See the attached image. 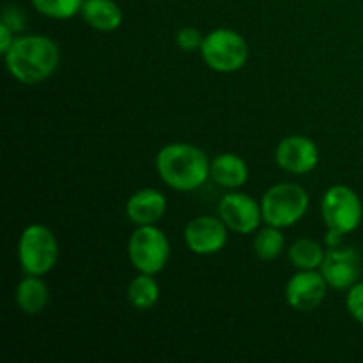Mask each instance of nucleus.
Segmentation results:
<instances>
[{"label":"nucleus","instance_id":"obj_21","mask_svg":"<svg viewBox=\"0 0 363 363\" xmlns=\"http://www.w3.org/2000/svg\"><path fill=\"white\" fill-rule=\"evenodd\" d=\"M176 43L183 52H201L202 43H204V35L199 28L195 27H183L179 28V32L176 34Z\"/></svg>","mask_w":363,"mask_h":363},{"label":"nucleus","instance_id":"obj_18","mask_svg":"<svg viewBox=\"0 0 363 363\" xmlns=\"http://www.w3.org/2000/svg\"><path fill=\"white\" fill-rule=\"evenodd\" d=\"M325 248L318 241L308 238L294 241L287 250V257L296 269H319L325 261Z\"/></svg>","mask_w":363,"mask_h":363},{"label":"nucleus","instance_id":"obj_22","mask_svg":"<svg viewBox=\"0 0 363 363\" xmlns=\"http://www.w3.org/2000/svg\"><path fill=\"white\" fill-rule=\"evenodd\" d=\"M346 307L351 318L363 325V282H357L351 289H347Z\"/></svg>","mask_w":363,"mask_h":363},{"label":"nucleus","instance_id":"obj_6","mask_svg":"<svg viewBox=\"0 0 363 363\" xmlns=\"http://www.w3.org/2000/svg\"><path fill=\"white\" fill-rule=\"evenodd\" d=\"M128 257L138 273L158 275L170 257V243L162 229L138 225L128 241Z\"/></svg>","mask_w":363,"mask_h":363},{"label":"nucleus","instance_id":"obj_13","mask_svg":"<svg viewBox=\"0 0 363 363\" xmlns=\"http://www.w3.org/2000/svg\"><path fill=\"white\" fill-rule=\"evenodd\" d=\"M167 211V197L155 188L138 190L128 199L126 215L135 225H155Z\"/></svg>","mask_w":363,"mask_h":363},{"label":"nucleus","instance_id":"obj_15","mask_svg":"<svg viewBox=\"0 0 363 363\" xmlns=\"http://www.w3.org/2000/svg\"><path fill=\"white\" fill-rule=\"evenodd\" d=\"M80 14L89 27L99 32H113L123 23V11L113 0H84Z\"/></svg>","mask_w":363,"mask_h":363},{"label":"nucleus","instance_id":"obj_20","mask_svg":"<svg viewBox=\"0 0 363 363\" xmlns=\"http://www.w3.org/2000/svg\"><path fill=\"white\" fill-rule=\"evenodd\" d=\"M39 14L52 20H69L80 14L84 0H30Z\"/></svg>","mask_w":363,"mask_h":363},{"label":"nucleus","instance_id":"obj_5","mask_svg":"<svg viewBox=\"0 0 363 363\" xmlns=\"http://www.w3.org/2000/svg\"><path fill=\"white\" fill-rule=\"evenodd\" d=\"M201 55L206 66L216 73H236L247 64L248 45L233 28H215L204 35Z\"/></svg>","mask_w":363,"mask_h":363},{"label":"nucleus","instance_id":"obj_16","mask_svg":"<svg viewBox=\"0 0 363 363\" xmlns=\"http://www.w3.org/2000/svg\"><path fill=\"white\" fill-rule=\"evenodd\" d=\"M16 305L23 314H41L50 300V291L45 280L38 275H27L16 287Z\"/></svg>","mask_w":363,"mask_h":363},{"label":"nucleus","instance_id":"obj_19","mask_svg":"<svg viewBox=\"0 0 363 363\" xmlns=\"http://www.w3.org/2000/svg\"><path fill=\"white\" fill-rule=\"evenodd\" d=\"M286 247V238L282 229L273 225H266L264 229L257 230L254 238V252L262 261H273L279 257Z\"/></svg>","mask_w":363,"mask_h":363},{"label":"nucleus","instance_id":"obj_23","mask_svg":"<svg viewBox=\"0 0 363 363\" xmlns=\"http://www.w3.org/2000/svg\"><path fill=\"white\" fill-rule=\"evenodd\" d=\"M0 23L7 25L11 30L16 34L25 28V13L20 6L16 4H6L2 9V21Z\"/></svg>","mask_w":363,"mask_h":363},{"label":"nucleus","instance_id":"obj_17","mask_svg":"<svg viewBox=\"0 0 363 363\" xmlns=\"http://www.w3.org/2000/svg\"><path fill=\"white\" fill-rule=\"evenodd\" d=\"M128 300L137 311H149L155 307L160 300V286L155 275L138 273L131 282L128 284Z\"/></svg>","mask_w":363,"mask_h":363},{"label":"nucleus","instance_id":"obj_8","mask_svg":"<svg viewBox=\"0 0 363 363\" xmlns=\"http://www.w3.org/2000/svg\"><path fill=\"white\" fill-rule=\"evenodd\" d=\"M218 215L229 230L238 234L255 233L261 222H264L261 202L240 191H230L220 199Z\"/></svg>","mask_w":363,"mask_h":363},{"label":"nucleus","instance_id":"obj_9","mask_svg":"<svg viewBox=\"0 0 363 363\" xmlns=\"http://www.w3.org/2000/svg\"><path fill=\"white\" fill-rule=\"evenodd\" d=\"M227 229L222 218L202 215L191 218L184 227V243L197 255H215L227 245Z\"/></svg>","mask_w":363,"mask_h":363},{"label":"nucleus","instance_id":"obj_3","mask_svg":"<svg viewBox=\"0 0 363 363\" xmlns=\"http://www.w3.org/2000/svg\"><path fill=\"white\" fill-rule=\"evenodd\" d=\"M307 190L296 183L273 184L261 199L262 220L266 225L287 229L305 216L308 209Z\"/></svg>","mask_w":363,"mask_h":363},{"label":"nucleus","instance_id":"obj_14","mask_svg":"<svg viewBox=\"0 0 363 363\" xmlns=\"http://www.w3.org/2000/svg\"><path fill=\"white\" fill-rule=\"evenodd\" d=\"M248 165L234 152H222L211 162V177L216 184L227 190H238L248 181Z\"/></svg>","mask_w":363,"mask_h":363},{"label":"nucleus","instance_id":"obj_1","mask_svg":"<svg viewBox=\"0 0 363 363\" xmlns=\"http://www.w3.org/2000/svg\"><path fill=\"white\" fill-rule=\"evenodd\" d=\"M11 77L25 85H38L48 80L59 67L60 52L53 39L39 34L21 35L4 53Z\"/></svg>","mask_w":363,"mask_h":363},{"label":"nucleus","instance_id":"obj_7","mask_svg":"<svg viewBox=\"0 0 363 363\" xmlns=\"http://www.w3.org/2000/svg\"><path fill=\"white\" fill-rule=\"evenodd\" d=\"M321 215L326 229L346 236L360 227L363 206L353 188L346 184H335V186H330L323 195Z\"/></svg>","mask_w":363,"mask_h":363},{"label":"nucleus","instance_id":"obj_10","mask_svg":"<svg viewBox=\"0 0 363 363\" xmlns=\"http://www.w3.org/2000/svg\"><path fill=\"white\" fill-rule=\"evenodd\" d=\"M328 287L337 291H347L358 282L362 273V259L354 248H330L319 268Z\"/></svg>","mask_w":363,"mask_h":363},{"label":"nucleus","instance_id":"obj_4","mask_svg":"<svg viewBox=\"0 0 363 363\" xmlns=\"http://www.w3.org/2000/svg\"><path fill=\"white\" fill-rule=\"evenodd\" d=\"M18 259L27 275L43 277L55 268L59 261V243L48 227L30 223L18 241Z\"/></svg>","mask_w":363,"mask_h":363},{"label":"nucleus","instance_id":"obj_24","mask_svg":"<svg viewBox=\"0 0 363 363\" xmlns=\"http://www.w3.org/2000/svg\"><path fill=\"white\" fill-rule=\"evenodd\" d=\"M14 39H16L14 38V32L11 30L7 25L0 23V53H2V55L13 46Z\"/></svg>","mask_w":363,"mask_h":363},{"label":"nucleus","instance_id":"obj_11","mask_svg":"<svg viewBox=\"0 0 363 363\" xmlns=\"http://www.w3.org/2000/svg\"><path fill=\"white\" fill-rule=\"evenodd\" d=\"M328 284L319 269H298L286 286V300L294 311L311 312L325 301Z\"/></svg>","mask_w":363,"mask_h":363},{"label":"nucleus","instance_id":"obj_12","mask_svg":"<svg viewBox=\"0 0 363 363\" xmlns=\"http://www.w3.org/2000/svg\"><path fill=\"white\" fill-rule=\"evenodd\" d=\"M275 162L289 174H308L318 167L319 149L312 138L303 135H291L280 140L275 149Z\"/></svg>","mask_w":363,"mask_h":363},{"label":"nucleus","instance_id":"obj_2","mask_svg":"<svg viewBox=\"0 0 363 363\" xmlns=\"http://www.w3.org/2000/svg\"><path fill=\"white\" fill-rule=\"evenodd\" d=\"M156 170L172 190L194 191L211 177V162L197 145L174 142L158 151Z\"/></svg>","mask_w":363,"mask_h":363}]
</instances>
